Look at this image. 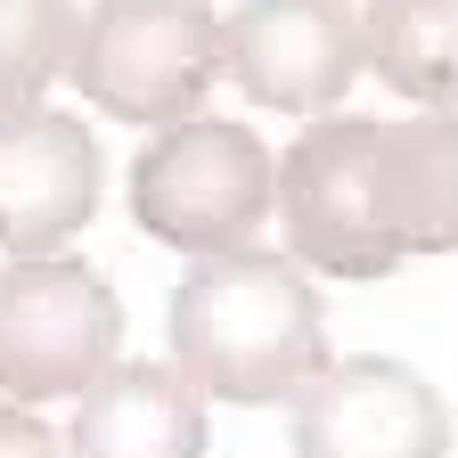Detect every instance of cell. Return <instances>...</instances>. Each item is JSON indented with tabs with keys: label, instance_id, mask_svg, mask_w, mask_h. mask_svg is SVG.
<instances>
[{
	"label": "cell",
	"instance_id": "7c38bea8",
	"mask_svg": "<svg viewBox=\"0 0 458 458\" xmlns=\"http://www.w3.org/2000/svg\"><path fill=\"white\" fill-rule=\"evenodd\" d=\"M82 9L74 0H0V114L41 106L57 74H74Z\"/></svg>",
	"mask_w": 458,
	"mask_h": 458
},
{
	"label": "cell",
	"instance_id": "52a82bcc",
	"mask_svg": "<svg viewBox=\"0 0 458 458\" xmlns=\"http://www.w3.org/2000/svg\"><path fill=\"white\" fill-rule=\"evenodd\" d=\"M98 213V140L82 114L25 106L0 114V254L33 262L82 238V221Z\"/></svg>",
	"mask_w": 458,
	"mask_h": 458
},
{
	"label": "cell",
	"instance_id": "30bf717a",
	"mask_svg": "<svg viewBox=\"0 0 458 458\" xmlns=\"http://www.w3.org/2000/svg\"><path fill=\"white\" fill-rule=\"evenodd\" d=\"M74 458H205V393L164 360H114L74 410Z\"/></svg>",
	"mask_w": 458,
	"mask_h": 458
},
{
	"label": "cell",
	"instance_id": "7a4b0ae2",
	"mask_svg": "<svg viewBox=\"0 0 458 458\" xmlns=\"http://www.w3.org/2000/svg\"><path fill=\"white\" fill-rule=\"evenodd\" d=\"M270 197H278V164L262 156V140L246 123H221V114H189V123L156 131L131 156L140 229L164 238V246H181V254H197V262L246 254Z\"/></svg>",
	"mask_w": 458,
	"mask_h": 458
},
{
	"label": "cell",
	"instance_id": "3957f363",
	"mask_svg": "<svg viewBox=\"0 0 458 458\" xmlns=\"http://www.w3.org/2000/svg\"><path fill=\"white\" fill-rule=\"evenodd\" d=\"M221 82V17L205 0H98L74 41V90L114 123H189Z\"/></svg>",
	"mask_w": 458,
	"mask_h": 458
},
{
	"label": "cell",
	"instance_id": "277c9868",
	"mask_svg": "<svg viewBox=\"0 0 458 458\" xmlns=\"http://www.w3.org/2000/svg\"><path fill=\"white\" fill-rule=\"evenodd\" d=\"M114 344H123V303L90 262L33 254L0 270V393L17 410L90 393L114 369Z\"/></svg>",
	"mask_w": 458,
	"mask_h": 458
},
{
	"label": "cell",
	"instance_id": "8fae6325",
	"mask_svg": "<svg viewBox=\"0 0 458 458\" xmlns=\"http://www.w3.org/2000/svg\"><path fill=\"white\" fill-rule=\"evenodd\" d=\"M360 66L426 114H458V0H369Z\"/></svg>",
	"mask_w": 458,
	"mask_h": 458
},
{
	"label": "cell",
	"instance_id": "4fadbf2b",
	"mask_svg": "<svg viewBox=\"0 0 458 458\" xmlns=\"http://www.w3.org/2000/svg\"><path fill=\"white\" fill-rule=\"evenodd\" d=\"M0 458H66V450H57V434H49L33 410L0 401Z\"/></svg>",
	"mask_w": 458,
	"mask_h": 458
},
{
	"label": "cell",
	"instance_id": "8992f818",
	"mask_svg": "<svg viewBox=\"0 0 458 458\" xmlns=\"http://www.w3.org/2000/svg\"><path fill=\"white\" fill-rule=\"evenodd\" d=\"M450 410L442 393L385 352L327 360L295 393V458H442Z\"/></svg>",
	"mask_w": 458,
	"mask_h": 458
},
{
	"label": "cell",
	"instance_id": "9c48e42d",
	"mask_svg": "<svg viewBox=\"0 0 458 458\" xmlns=\"http://www.w3.org/2000/svg\"><path fill=\"white\" fill-rule=\"evenodd\" d=\"M360 181L393 270L418 254H458V114H401V123L369 114Z\"/></svg>",
	"mask_w": 458,
	"mask_h": 458
},
{
	"label": "cell",
	"instance_id": "5b68a950",
	"mask_svg": "<svg viewBox=\"0 0 458 458\" xmlns=\"http://www.w3.org/2000/svg\"><path fill=\"white\" fill-rule=\"evenodd\" d=\"M221 66L254 106L319 123L360 74V17L352 0H238L221 25Z\"/></svg>",
	"mask_w": 458,
	"mask_h": 458
},
{
	"label": "cell",
	"instance_id": "6da1fadb",
	"mask_svg": "<svg viewBox=\"0 0 458 458\" xmlns=\"http://www.w3.org/2000/svg\"><path fill=\"white\" fill-rule=\"evenodd\" d=\"M172 369L205 401L262 410L327 377V319L295 254H213L172 286Z\"/></svg>",
	"mask_w": 458,
	"mask_h": 458
},
{
	"label": "cell",
	"instance_id": "ba28073f",
	"mask_svg": "<svg viewBox=\"0 0 458 458\" xmlns=\"http://www.w3.org/2000/svg\"><path fill=\"white\" fill-rule=\"evenodd\" d=\"M360 131H369V114H319L278 164V213H286V238H295V262L327 270V278L393 270V254L377 246V221H369Z\"/></svg>",
	"mask_w": 458,
	"mask_h": 458
}]
</instances>
